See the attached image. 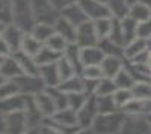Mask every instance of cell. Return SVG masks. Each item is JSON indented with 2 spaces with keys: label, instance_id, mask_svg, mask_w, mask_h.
Wrapping results in <instances>:
<instances>
[{
  "label": "cell",
  "instance_id": "cell-1",
  "mask_svg": "<svg viewBox=\"0 0 151 134\" xmlns=\"http://www.w3.org/2000/svg\"><path fill=\"white\" fill-rule=\"evenodd\" d=\"M125 119H127V115L122 110H116L107 115H98L94 120L92 130L95 134H119L125 124Z\"/></svg>",
  "mask_w": 151,
  "mask_h": 134
},
{
  "label": "cell",
  "instance_id": "cell-2",
  "mask_svg": "<svg viewBox=\"0 0 151 134\" xmlns=\"http://www.w3.org/2000/svg\"><path fill=\"white\" fill-rule=\"evenodd\" d=\"M12 8H14V24H17L24 33H30L36 24L32 0H12Z\"/></svg>",
  "mask_w": 151,
  "mask_h": 134
},
{
  "label": "cell",
  "instance_id": "cell-3",
  "mask_svg": "<svg viewBox=\"0 0 151 134\" xmlns=\"http://www.w3.org/2000/svg\"><path fill=\"white\" fill-rule=\"evenodd\" d=\"M30 125L26 110L5 113L2 118V133L5 134H26Z\"/></svg>",
  "mask_w": 151,
  "mask_h": 134
},
{
  "label": "cell",
  "instance_id": "cell-4",
  "mask_svg": "<svg viewBox=\"0 0 151 134\" xmlns=\"http://www.w3.org/2000/svg\"><path fill=\"white\" fill-rule=\"evenodd\" d=\"M32 8H33L36 23L55 24V21L60 15V12L53 6V3L50 0H32Z\"/></svg>",
  "mask_w": 151,
  "mask_h": 134
},
{
  "label": "cell",
  "instance_id": "cell-5",
  "mask_svg": "<svg viewBox=\"0 0 151 134\" xmlns=\"http://www.w3.org/2000/svg\"><path fill=\"white\" fill-rule=\"evenodd\" d=\"M17 86H18V91L20 93H24V95H36L42 91L47 89L44 80L40 77V76H27V74H23L20 77H15L14 78Z\"/></svg>",
  "mask_w": 151,
  "mask_h": 134
},
{
  "label": "cell",
  "instance_id": "cell-6",
  "mask_svg": "<svg viewBox=\"0 0 151 134\" xmlns=\"http://www.w3.org/2000/svg\"><path fill=\"white\" fill-rule=\"evenodd\" d=\"M23 38H24V32L17 24L12 23V24H8V26H2V41L9 47L12 54L21 50Z\"/></svg>",
  "mask_w": 151,
  "mask_h": 134
},
{
  "label": "cell",
  "instance_id": "cell-7",
  "mask_svg": "<svg viewBox=\"0 0 151 134\" xmlns=\"http://www.w3.org/2000/svg\"><path fill=\"white\" fill-rule=\"evenodd\" d=\"M98 105H97V95H91L86 104L77 112V120L82 128H92L94 120L98 116Z\"/></svg>",
  "mask_w": 151,
  "mask_h": 134
},
{
  "label": "cell",
  "instance_id": "cell-8",
  "mask_svg": "<svg viewBox=\"0 0 151 134\" xmlns=\"http://www.w3.org/2000/svg\"><path fill=\"white\" fill-rule=\"evenodd\" d=\"M79 3L86 12L88 18L92 21L112 17V12L106 2H101V0H80Z\"/></svg>",
  "mask_w": 151,
  "mask_h": 134
},
{
  "label": "cell",
  "instance_id": "cell-9",
  "mask_svg": "<svg viewBox=\"0 0 151 134\" xmlns=\"http://www.w3.org/2000/svg\"><path fill=\"white\" fill-rule=\"evenodd\" d=\"M119 134H151V125L145 115H127Z\"/></svg>",
  "mask_w": 151,
  "mask_h": 134
},
{
  "label": "cell",
  "instance_id": "cell-10",
  "mask_svg": "<svg viewBox=\"0 0 151 134\" xmlns=\"http://www.w3.org/2000/svg\"><path fill=\"white\" fill-rule=\"evenodd\" d=\"M98 35L95 32V26H94V21L89 20L77 27V42L82 48L85 47H94V45H98Z\"/></svg>",
  "mask_w": 151,
  "mask_h": 134
},
{
  "label": "cell",
  "instance_id": "cell-11",
  "mask_svg": "<svg viewBox=\"0 0 151 134\" xmlns=\"http://www.w3.org/2000/svg\"><path fill=\"white\" fill-rule=\"evenodd\" d=\"M30 95H24V93H15L2 98V113H12V112H18V110H26L27 104H29Z\"/></svg>",
  "mask_w": 151,
  "mask_h": 134
},
{
  "label": "cell",
  "instance_id": "cell-12",
  "mask_svg": "<svg viewBox=\"0 0 151 134\" xmlns=\"http://www.w3.org/2000/svg\"><path fill=\"white\" fill-rule=\"evenodd\" d=\"M33 101L36 104V107L40 108V112L44 115V118H48V116H53L56 112H58V107L47 91H42L40 93L33 95Z\"/></svg>",
  "mask_w": 151,
  "mask_h": 134
},
{
  "label": "cell",
  "instance_id": "cell-13",
  "mask_svg": "<svg viewBox=\"0 0 151 134\" xmlns=\"http://www.w3.org/2000/svg\"><path fill=\"white\" fill-rule=\"evenodd\" d=\"M24 74V71L21 65L18 63V60L14 57V54L2 57V80H9L15 78Z\"/></svg>",
  "mask_w": 151,
  "mask_h": 134
},
{
  "label": "cell",
  "instance_id": "cell-14",
  "mask_svg": "<svg viewBox=\"0 0 151 134\" xmlns=\"http://www.w3.org/2000/svg\"><path fill=\"white\" fill-rule=\"evenodd\" d=\"M124 57H119V56H106L103 59V62L100 63L101 66V71H103V76L104 77H109V78H115V76L124 68Z\"/></svg>",
  "mask_w": 151,
  "mask_h": 134
},
{
  "label": "cell",
  "instance_id": "cell-15",
  "mask_svg": "<svg viewBox=\"0 0 151 134\" xmlns=\"http://www.w3.org/2000/svg\"><path fill=\"white\" fill-rule=\"evenodd\" d=\"M60 15L65 17L68 21H71L74 26H77V27L80 26V24L89 21V18H88V15H86V12L83 11V8L80 6V3H74V5L65 8V9H62Z\"/></svg>",
  "mask_w": 151,
  "mask_h": 134
},
{
  "label": "cell",
  "instance_id": "cell-16",
  "mask_svg": "<svg viewBox=\"0 0 151 134\" xmlns=\"http://www.w3.org/2000/svg\"><path fill=\"white\" fill-rule=\"evenodd\" d=\"M55 29L59 35H62L68 42H76L77 39V26H74L71 21H68L65 17L59 15V18L55 21Z\"/></svg>",
  "mask_w": 151,
  "mask_h": 134
},
{
  "label": "cell",
  "instance_id": "cell-17",
  "mask_svg": "<svg viewBox=\"0 0 151 134\" xmlns=\"http://www.w3.org/2000/svg\"><path fill=\"white\" fill-rule=\"evenodd\" d=\"M40 77L44 80L47 88H55L60 84V74L58 69V63H48V65H41L40 69Z\"/></svg>",
  "mask_w": 151,
  "mask_h": 134
},
{
  "label": "cell",
  "instance_id": "cell-18",
  "mask_svg": "<svg viewBox=\"0 0 151 134\" xmlns=\"http://www.w3.org/2000/svg\"><path fill=\"white\" fill-rule=\"evenodd\" d=\"M80 56H82V63H83V66L100 65V63L103 62V59L106 57L104 51H103L98 45L82 48V54H80Z\"/></svg>",
  "mask_w": 151,
  "mask_h": 134
},
{
  "label": "cell",
  "instance_id": "cell-19",
  "mask_svg": "<svg viewBox=\"0 0 151 134\" xmlns=\"http://www.w3.org/2000/svg\"><path fill=\"white\" fill-rule=\"evenodd\" d=\"M14 57L18 60V63L21 65L24 74H27V76H40L41 66L38 65L35 57H32V56H29L26 53H23L21 50L17 51V53H14Z\"/></svg>",
  "mask_w": 151,
  "mask_h": 134
},
{
  "label": "cell",
  "instance_id": "cell-20",
  "mask_svg": "<svg viewBox=\"0 0 151 134\" xmlns=\"http://www.w3.org/2000/svg\"><path fill=\"white\" fill-rule=\"evenodd\" d=\"M148 48H150V41L145 39V38H141V36H137L134 41H132L130 44H127L124 47V57L127 60H132L137 54L147 51Z\"/></svg>",
  "mask_w": 151,
  "mask_h": 134
},
{
  "label": "cell",
  "instance_id": "cell-21",
  "mask_svg": "<svg viewBox=\"0 0 151 134\" xmlns=\"http://www.w3.org/2000/svg\"><path fill=\"white\" fill-rule=\"evenodd\" d=\"M137 24L139 23H137L136 20H133L130 15L121 20V27H122V35H124L125 45L130 44L132 41H134L137 38Z\"/></svg>",
  "mask_w": 151,
  "mask_h": 134
},
{
  "label": "cell",
  "instance_id": "cell-22",
  "mask_svg": "<svg viewBox=\"0 0 151 134\" xmlns=\"http://www.w3.org/2000/svg\"><path fill=\"white\" fill-rule=\"evenodd\" d=\"M107 6L112 12L113 18L122 20L125 17H129L132 5L129 3V0H107Z\"/></svg>",
  "mask_w": 151,
  "mask_h": 134
},
{
  "label": "cell",
  "instance_id": "cell-23",
  "mask_svg": "<svg viewBox=\"0 0 151 134\" xmlns=\"http://www.w3.org/2000/svg\"><path fill=\"white\" fill-rule=\"evenodd\" d=\"M42 45L44 44L40 39H36L32 33H24L23 44H21V51L29 54V56H32V57H36V54L41 51Z\"/></svg>",
  "mask_w": 151,
  "mask_h": 134
},
{
  "label": "cell",
  "instance_id": "cell-24",
  "mask_svg": "<svg viewBox=\"0 0 151 134\" xmlns=\"http://www.w3.org/2000/svg\"><path fill=\"white\" fill-rule=\"evenodd\" d=\"M62 54L64 53H59V51H56V50H53V48H50L48 45H42V48H41V51L36 54V57H35V60L38 62V65H48V63H56L58 60L62 57Z\"/></svg>",
  "mask_w": 151,
  "mask_h": 134
},
{
  "label": "cell",
  "instance_id": "cell-25",
  "mask_svg": "<svg viewBox=\"0 0 151 134\" xmlns=\"http://www.w3.org/2000/svg\"><path fill=\"white\" fill-rule=\"evenodd\" d=\"M30 33L35 36L36 39H40L42 44H45L56 33V29H55V24H50V23H36L33 30Z\"/></svg>",
  "mask_w": 151,
  "mask_h": 134
},
{
  "label": "cell",
  "instance_id": "cell-26",
  "mask_svg": "<svg viewBox=\"0 0 151 134\" xmlns=\"http://www.w3.org/2000/svg\"><path fill=\"white\" fill-rule=\"evenodd\" d=\"M129 15L133 20H136L137 23H144V21L151 18V8L148 5H145L144 2H136L130 6V14Z\"/></svg>",
  "mask_w": 151,
  "mask_h": 134
},
{
  "label": "cell",
  "instance_id": "cell-27",
  "mask_svg": "<svg viewBox=\"0 0 151 134\" xmlns=\"http://www.w3.org/2000/svg\"><path fill=\"white\" fill-rule=\"evenodd\" d=\"M52 118H53L55 120H58V122H60V124L68 125V127L79 125V120H77V112L73 110L71 107H67V108H64V110H58Z\"/></svg>",
  "mask_w": 151,
  "mask_h": 134
},
{
  "label": "cell",
  "instance_id": "cell-28",
  "mask_svg": "<svg viewBox=\"0 0 151 134\" xmlns=\"http://www.w3.org/2000/svg\"><path fill=\"white\" fill-rule=\"evenodd\" d=\"M97 105H98V113L100 115H107L119 110L113 95H97Z\"/></svg>",
  "mask_w": 151,
  "mask_h": 134
},
{
  "label": "cell",
  "instance_id": "cell-29",
  "mask_svg": "<svg viewBox=\"0 0 151 134\" xmlns=\"http://www.w3.org/2000/svg\"><path fill=\"white\" fill-rule=\"evenodd\" d=\"M98 47L104 51L106 56H119L124 57V47L118 45L115 41H112L109 36L107 38H103L98 41Z\"/></svg>",
  "mask_w": 151,
  "mask_h": 134
},
{
  "label": "cell",
  "instance_id": "cell-30",
  "mask_svg": "<svg viewBox=\"0 0 151 134\" xmlns=\"http://www.w3.org/2000/svg\"><path fill=\"white\" fill-rule=\"evenodd\" d=\"M59 89H62L67 93H74V92H85V81L83 77L80 76H74L65 81H62L59 84Z\"/></svg>",
  "mask_w": 151,
  "mask_h": 134
},
{
  "label": "cell",
  "instance_id": "cell-31",
  "mask_svg": "<svg viewBox=\"0 0 151 134\" xmlns=\"http://www.w3.org/2000/svg\"><path fill=\"white\" fill-rule=\"evenodd\" d=\"M113 80H115L118 89H132L134 86V83H136L134 77L132 76V72L127 69L125 63H124V68L115 76V78H113Z\"/></svg>",
  "mask_w": 151,
  "mask_h": 134
},
{
  "label": "cell",
  "instance_id": "cell-32",
  "mask_svg": "<svg viewBox=\"0 0 151 134\" xmlns=\"http://www.w3.org/2000/svg\"><path fill=\"white\" fill-rule=\"evenodd\" d=\"M56 63H58V69H59V74H60V80L62 81H65V80H68V78H71L74 76H79L77 72H76V68L73 66V63L64 54H62V57L58 60Z\"/></svg>",
  "mask_w": 151,
  "mask_h": 134
},
{
  "label": "cell",
  "instance_id": "cell-33",
  "mask_svg": "<svg viewBox=\"0 0 151 134\" xmlns=\"http://www.w3.org/2000/svg\"><path fill=\"white\" fill-rule=\"evenodd\" d=\"M132 92L136 100L150 101L151 100V81H136L132 88Z\"/></svg>",
  "mask_w": 151,
  "mask_h": 134
},
{
  "label": "cell",
  "instance_id": "cell-34",
  "mask_svg": "<svg viewBox=\"0 0 151 134\" xmlns=\"http://www.w3.org/2000/svg\"><path fill=\"white\" fill-rule=\"evenodd\" d=\"M50 95H52V98L58 107V110H64V108L70 107L68 105V93L64 92L62 89H59V86H55V88H47L45 89Z\"/></svg>",
  "mask_w": 151,
  "mask_h": 134
},
{
  "label": "cell",
  "instance_id": "cell-35",
  "mask_svg": "<svg viewBox=\"0 0 151 134\" xmlns=\"http://www.w3.org/2000/svg\"><path fill=\"white\" fill-rule=\"evenodd\" d=\"M94 26H95V32H97V35H98V39L107 38V36H110V32H112L113 17H107V18L97 20V21H94Z\"/></svg>",
  "mask_w": 151,
  "mask_h": 134
},
{
  "label": "cell",
  "instance_id": "cell-36",
  "mask_svg": "<svg viewBox=\"0 0 151 134\" xmlns=\"http://www.w3.org/2000/svg\"><path fill=\"white\" fill-rule=\"evenodd\" d=\"M116 91H118V86H116L115 80L109 78V77H103L98 81L95 95H113Z\"/></svg>",
  "mask_w": 151,
  "mask_h": 134
},
{
  "label": "cell",
  "instance_id": "cell-37",
  "mask_svg": "<svg viewBox=\"0 0 151 134\" xmlns=\"http://www.w3.org/2000/svg\"><path fill=\"white\" fill-rule=\"evenodd\" d=\"M91 95H88L86 92H74V93H68V105L73 108V110L79 112L80 108L86 104L88 98Z\"/></svg>",
  "mask_w": 151,
  "mask_h": 134
},
{
  "label": "cell",
  "instance_id": "cell-38",
  "mask_svg": "<svg viewBox=\"0 0 151 134\" xmlns=\"http://www.w3.org/2000/svg\"><path fill=\"white\" fill-rule=\"evenodd\" d=\"M113 98H115V103H116L118 108L122 110L132 100H134V95H133L132 89H118L115 93H113Z\"/></svg>",
  "mask_w": 151,
  "mask_h": 134
},
{
  "label": "cell",
  "instance_id": "cell-39",
  "mask_svg": "<svg viewBox=\"0 0 151 134\" xmlns=\"http://www.w3.org/2000/svg\"><path fill=\"white\" fill-rule=\"evenodd\" d=\"M45 45H48L50 48H53V50H56V51H59V53H64L65 48H67V45H68V41H67L62 35H59V33L56 32L52 38L45 42Z\"/></svg>",
  "mask_w": 151,
  "mask_h": 134
},
{
  "label": "cell",
  "instance_id": "cell-40",
  "mask_svg": "<svg viewBox=\"0 0 151 134\" xmlns=\"http://www.w3.org/2000/svg\"><path fill=\"white\" fill-rule=\"evenodd\" d=\"M83 78H88V80H100L103 78V71H101V66L100 65H89V66H85L82 74H80Z\"/></svg>",
  "mask_w": 151,
  "mask_h": 134
},
{
  "label": "cell",
  "instance_id": "cell-41",
  "mask_svg": "<svg viewBox=\"0 0 151 134\" xmlns=\"http://www.w3.org/2000/svg\"><path fill=\"white\" fill-rule=\"evenodd\" d=\"M15 93H20L15 80H14V78L2 80V98H6V96L15 95Z\"/></svg>",
  "mask_w": 151,
  "mask_h": 134
},
{
  "label": "cell",
  "instance_id": "cell-42",
  "mask_svg": "<svg viewBox=\"0 0 151 134\" xmlns=\"http://www.w3.org/2000/svg\"><path fill=\"white\" fill-rule=\"evenodd\" d=\"M137 36L150 39V36H151V18L137 24Z\"/></svg>",
  "mask_w": 151,
  "mask_h": 134
},
{
  "label": "cell",
  "instance_id": "cell-43",
  "mask_svg": "<svg viewBox=\"0 0 151 134\" xmlns=\"http://www.w3.org/2000/svg\"><path fill=\"white\" fill-rule=\"evenodd\" d=\"M50 2H52V3H53V6L60 12L62 9H65V8H68V6L74 5V3H79L80 0H50Z\"/></svg>",
  "mask_w": 151,
  "mask_h": 134
},
{
  "label": "cell",
  "instance_id": "cell-44",
  "mask_svg": "<svg viewBox=\"0 0 151 134\" xmlns=\"http://www.w3.org/2000/svg\"><path fill=\"white\" fill-rule=\"evenodd\" d=\"M145 65L151 69V45L148 48V51H147V59H145Z\"/></svg>",
  "mask_w": 151,
  "mask_h": 134
},
{
  "label": "cell",
  "instance_id": "cell-45",
  "mask_svg": "<svg viewBox=\"0 0 151 134\" xmlns=\"http://www.w3.org/2000/svg\"><path fill=\"white\" fill-rule=\"evenodd\" d=\"M77 134H95V133H94L92 128H82Z\"/></svg>",
  "mask_w": 151,
  "mask_h": 134
},
{
  "label": "cell",
  "instance_id": "cell-46",
  "mask_svg": "<svg viewBox=\"0 0 151 134\" xmlns=\"http://www.w3.org/2000/svg\"><path fill=\"white\" fill-rule=\"evenodd\" d=\"M145 118H147V120H148V124L151 125V112H150V113H147V115H145Z\"/></svg>",
  "mask_w": 151,
  "mask_h": 134
},
{
  "label": "cell",
  "instance_id": "cell-47",
  "mask_svg": "<svg viewBox=\"0 0 151 134\" xmlns=\"http://www.w3.org/2000/svg\"><path fill=\"white\" fill-rule=\"evenodd\" d=\"M141 2H144L145 5H148V6L151 8V0H141Z\"/></svg>",
  "mask_w": 151,
  "mask_h": 134
},
{
  "label": "cell",
  "instance_id": "cell-48",
  "mask_svg": "<svg viewBox=\"0 0 151 134\" xmlns=\"http://www.w3.org/2000/svg\"><path fill=\"white\" fill-rule=\"evenodd\" d=\"M136 2H141V0H129L130 5H133V3H136Z\"/></svg>",
  "mask_w": 151,
  "mask_h": 134
},
{
  "label": "cell",
  "instance_id": "cell-49",
  "mask_svg": "<svg viewBox=\"0 0 151 134\" xmlns=\"http://www.w3.org/2000/svg\"><path fill=\"white\" fill-rule=\"evenodd\" d=\"M148 41H150V45H151V36H150V39H148Z\"/></svg>",
  "mask_w": 151,
  "mask_h": 134
},
{
  "label": "cell",
  "instance_id": "cell-50",
  "mask_svg": "<svg viewBox=\"0 0 151 134\" xmlns=\"http://www.w3.org/2000/svg\"><path fill=\"white\" fill-rule=\"evenodd\" d=\"M101 2H106V3H107V0H101Z\"/></svg>",
  "mask_w": 151,
  "mask_h": 134
}]
</instances>
